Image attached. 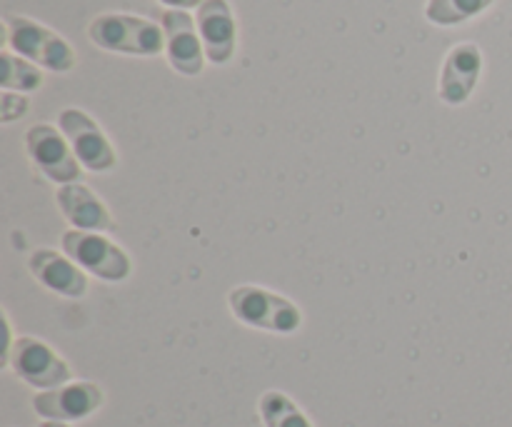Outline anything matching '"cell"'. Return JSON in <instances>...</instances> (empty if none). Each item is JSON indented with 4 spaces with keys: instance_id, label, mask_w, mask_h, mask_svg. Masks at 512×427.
Returning <instances> with one entry per match:
<instances>
[{
    "instance_id": "obj_9",
    "label": "cell",
    "mask_w": 512,
    "mask_h": 427,
    "mask_svg": "<svg viewBox=\"0 0 512 427\" xmlns=\"http://www.w3.org/2000/svg\"><path fill=\"white\" fill-rule=\"evenodd\" d=\"M100 405H103V393L93 383H68L33 398L35 413L48 420H58V423L88 418Z\"/></svg>"
},
{
    "instance_id": "obj_10",
    "label": "cell",
    "mask_w": 512,
    "mask_h": 427,
    "mask_svg": "<svg viewBox=\"0 0 512 427\" xmlns=\"http://www.w3.org/2000/svg\"><path fill=\"white\" fill-rule=\"evenodd\" d=\"M55 200H58L60 213L75 230H85V233H113V230H118V223L105 208L103 200L93 190L85 188L83 183L60 185Z\"/></svg>"
},
{
    "instance_id": "obj_1",
    "label": "cell",
    "mask_w": 512,
    "mask_h": 427,
    "mask_svg": "<svg viewBox=\"0 0 512 427\" xmlns=\"http://www.w3.org/2000/svg\"><path fill=\"white\" fill-rule=\"evenodd\" d=\"M88 35L98 48L110 50V53L153 58L165 50V30L150 20L135 18V15H98L90 23Z\"/></svg>"
},
{
    "instance_id": "obj_16",
    "label": "cell",
    "mask_w": 512,
    "mask_h": 427,
    "mask_svg": "<svg viewBox=\"0 0 512 427\" xmlns=\"http://www.w3.org/2000/svg\"><path fill=\"white\" fill-rule=\"evenodd\" d=\"M493 0H430L425 18L435 25H458L490 8Z\"/></svg>"
},
{
    "instance_id": "obj_4",
    "label": "cell",
    "mask_w": 512,
    "mask_h": 427,
    "mask_svg": "<svg viewBox=\"0 0 512 427\" xmlns=\"http://www.w3.org/2000/svg\"><path fill=\"white\" fill-rule=\"evenodd\" d=\"M60 245H63V253L68 255L75 265L88 270L95 278L108 280V283H120V280H125L130 275L128 253L120 250L115 243H110V240L103 238L100 233L68 230V233H63V238H60Z\"/></svg>"
},
{
    "instance_id": "obj_19",
    "label": "cell",
    "mask_w": 512,
    "mask_h": 427,
    "mask_svg": "<svg viewBox=\"0 0 512 427\" xmlns=\"http://www.w3.org/2000/svg\"><path fill=\"white\" fill-rule=\"evenodd\" d=\"M40 427H68V423H58V420H48V423H43Z\"/></svg>"
},
{
    "instance_id": "obj_2",
    "label": "cell",
    "mask_w": 512,
    "mask_h": 427,
    "mask_svg": "<svg viewBox=\"0 0 512 427\" xmlns=\"http://www.w3.org/2000/svg\"><path fill=\"white\" fill-rule=\"evenodd\" d=\"M5 33H8L10 48L33 65L55 70V73H68L75 65V53L68 40L35 20L23 18V15H5Z\"/></svg>"
},
{
    "instance_id": "obj_7",
    "label": "cell",
    "mask_w": 512,
    "mask_h": 427,
    "mask_svg": "<svg viewBox=\"0 0 512 427\" xmlns=\"http://www.w3.org/2000/svg\"><path fill=\"white\" fill-rule=\"evenodd\" d=\"M8 365L23 383L38 390H55L68 385L70 368L53 350L35 338H18L10 350Z\"/></svg>"
},
{
    "instance_id": "obj_12",
    "label": "cell",
    "mask_w": 512,
    "mask_h": 427,
    "mask_svg": "<svg viewBox=\"0 0 512 427\" xmlns=\"http://www.w3.org/2000/svg\"><path fill=\"white\" fill-rule=\"evenodd\" d=\"M195 23L210 63H228L235 53V20L230 5L225 0H203Z\"/></svg>"
},
{
    "instance_id": "obj_13",
    "label": "cell",
    "mask_w": 512,
    "mask_h": 427,
    "mask_svg": "<svg viewBox=\"0 0 512 427\" xmlns=\"http://www.w3.org/2000/svg\"><path fill=\"white\" fill-rule=\"evenodd\" d=\"M28 268L45 288L65 295V298H83L88 293V280H85L80 265L63 258L55 250H35L28 260Z\"/></svg>"
},
{
    "instance_id": "obj_5",
    "label": "cell",
    "mask_w": 512,
    "mask_h": 427,
    "mask_svg": "<svg viewBox=\"0 0 512 427\" xmlns=\"http://www.w3.org/2000/svg\"><path fill=\"white\" fill-rule=\"evenodd\" d=\"M25 148L40 173L53 183L68 185L80 180V160L75 158L65 135H60L53 125H33L25 133Z\"/></svg>"
},
{
    "instance_id": "obj_17",
    "label": "cell",
    "mask_w": 512,
    "mask_h": 427,
    "mask_svg": "<svg viewBox=\"0 0 512 427\" xmlns=\"http://www.w3.org/2000/svg\"><path fill=\"white\" fill-rule=\"evenodd\" d=\"M28 113V100L23 98V95H13L5 90L3 98H0V120L3 123H13L15 118H20V115Z\"/></svg>"
},
{
    "instance_id": "obj_14",
    "label": "cell",
    "mask_w": 512,
    "mask_h": 427,
    "mask_svg": "<svg viewBox=\"0 0 512 427\" xmlns=\"http://www.w3.org/2000/svg\"><path fill=\"white\" fill-rule=\"evenodd\" d=\"M0 85L5 90H18V93H30L43 85V73L33 63L23 60L20 55L0 53Z\"/></svg>"
},
{
    "instance_id": "obj_15",
    "label": "cell",
    "mask_w": 512,
    "mask_h": 427,
    "mask_svg": "<svg viewBox=\"0 0 512 427\" xmlns=\"http://www.w3.org/2000/svg\"><path fill=\"white\" fill-rule=\"evenodd\" d=\"M260 415H263L265 427H313L310 420L295 408L288 395L270 390L260 398Z\"/></svg>"
},
{
    "instance_id": "obj_18",
    "label": "cell",
    "mask_w": 512,
    "mask_h": 427,
    "mask_svg": "<svg viewBox=\"0 0 512 427\" xmlns=\"http://www.w3.org/2000/svg\"><path fill=\"white\" fill-rule=\"evenodd\" d=\"M163 5H170L173 10H185V8H200L203 0H160Z\"/></svg>"
},
{
    "instance_id": "obj_6",
    "label": "cell",
    "mask_w": 512,
    "mask_h": 427,
    "mask_svg": "<svg viewBox=\"0 0 512 427\" xmlns=\"http://www.w3.org/2000/svg\"><path fill=\"white\" fill-rule=\"evenodd\" d=\"M60 130H63L65 140L73 148L75 158L80 160L85 170L93 173H105V170L115 168V150L110 140L105 138L103 130L98 128L88 113L78 108H68L60 113L58 118Z\"/></svg>"
},
{
    "instance_id": "obj_3",
    "label": "cell",
    "mask_w": 512,
    "mask_h": 427,
    "mask_svg": "<svg viewBox=\"0 0 512 427\" xmlns=\"http://www.w3.org/2000/svg\"><path fill=\"white\" fill-rule=\"evenodd\" d=\"M228 303L235 318L248 328L290 335L303 325V315L288 298L270 293V290L253 288V285L230 290Z\"/></svg>"
},
{
    "instance_id": "obj_11",
    "label": "cell",
    "mask_w": 512,
    "mask_h": 427,
    "mask_svg": "<svg viewBox=\"0 0 512 427\" xmlns=\"http://www.w3.org/2000/svg\"><path fill=\"white\" fill-rule=\"evenodd\" d=\"M480 70H483V53L478 45H455L440 73V98L448 105H463L478 85Z\"/></svg>"
},
{
    "instance_id": "obj_8",
    "label": "cell",
    "mask_w": 512,
    "mask_h": 427,
    "mask_svg": "<svg viewBox=\"0 0 512 427\" xmlns=\"http://www.w3.org/2000/svg\"><path fill=\"white\" fill-rule=\"evenodd\" d=\"M163 30L170 65L183 75H198L205 63V48L188 10H165Z\"/></svg>"
}]
</instances>
